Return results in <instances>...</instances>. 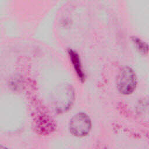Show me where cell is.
<instances>
[{
    "label": "cell",
    "instance_id": "5",
    "mask_svg": "<svg viewBox=\"0 0 149 149\" xmlns=\"http://www.w3.org/2000/svg\"><path fill=\"white\" fill-rule=\"evenodd\" d=\"M68 52L70 59L71 63L77 76L81 81H84L85 80V74L83 70L79 54L72 49H69L68 50Z\"/></svg>",
    "mask_w": 149,
    "mask_h": 149
},
{
    "label": "cell",
    "instance_id": "2",
    "mask_svg": "<svg viewBox=\"0 0 149 149\" xmlns=\"http://www.w3.org/2000/svg\"><path fill=\"white\" fill-rule=\"evenodd\" d=\"M137 79L134 71L129 66H125L120 71L117 78V88L123 95L132 94L136 89Z\"/></svg>",
    "mask_w": 149,
    "mask_h": 149
},
{
    "label": "cell",
    "instance_id": "1",
    "mask_svg": "<svg viewBox=\"0 0 149 149\" xmlns=\"http://www.w3.org/2000/svg\"><path fill=\"white\" fill-rule=\"evenodd\" d=\"M74 100L72 87L64 84L58 88L52 97V104L55 111L58 113L65 112L72 107Z\"/></svg>",
    "mask_w": 149,
    "mask_h": 149
},
{
    "label": "cell",
    "instance_id": "3",
    "mask_svg": "<svg viewBox=\"0 0 149 149\" xmlns=\"http://www.w3.org/2000/svg\"><path fill=\"white\" fill-rule=\"evenodd\" d=\"M91 129V121L85 113L80 112L74 115L69 124V130L76 137H83L87 136Z\"/></svg>",
    "mask_w": 149,
    "mask_h": 149
},
{
    "label": "cell",
    "instance_id": "6",
    "mask_svg": "<svg viewBox=\"0 0 149 149\" xmlns=\"http://www.w3.org/2000/svg\"><path fill=\"white\" fill-rule=\"evenodd\" d=\"M132 42L134 44L137 51L142 55H146L149 52V45L145 41L136 36L131 38Z\"/></svg>",
    "mask_w": 149,
    "mask_h": 149
},
{
    "label": "cell",
    "instance_id": "4",
    "mask_svg": "<svg viewBox=\"0 0 149 149\" xmlns=\"http://www.w3.org/2000/svg\"><path fill=\"white\" fill-rule=\"evenodd\" d=\"M37 130L41 134H48L55 129L54 120L49 115L45 113H40L36 120Z\"/></svg>",
    "mask_w": 149,
    "mask_h": 149
}]
</instances>
